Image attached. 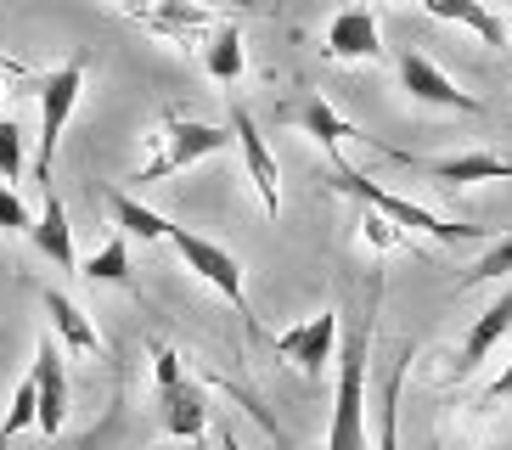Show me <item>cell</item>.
<instances>
[{"label":"cell","instance_id":"12","mask_svg":"<svg viewBox=\"0 0 512 450\" xmlns=\"http://www.w3.org/2000/svg\"><path fill=\"white\" fill-rule=\"evenodd\" d=\"M327 57H332V62H377V57H383V40H377L372 6H349V12L332 17Z\"/></svg>","mask_w":512,"mask_h":450},{"label":"cell","instance_id":"27","mask_svg":"<svg viewBox=\"0 0 512 450\" xmlns=\"http://www.w3.org/2000/svg\"><path fill=\"white\" fill-rule=\"evenodd\" d=\"M231 6H254V0H231Z\"/></svg>","mask_w":512,"mask_h":450},{"label":"cell","instance_id":"19","mask_svg":"<svg viewBox=\"0 0 512 450\" xmlns=\"http://www.w3.org/2000/svg\"><path fill=\"white\" fill-rule=\"evenodd\" d=\"M203 68H209V79H220V85H237L242 79V34H237V23H214L209 51H203Z\"/></svg>","mask_w":512,"mask_h":450},{"label":"cell","instance_id":"5","mask_svg":"<svg viewBox=\"0 0 512 450\" xmlns=\"http://www.w3.org/2000/svg\"><path fill=\"white\" fill-rule=\"evenodd\" d=\"M85 68H91V57L79 51V57L62 62L57 74L40 79V164H34V180H46V186H51L57 141H62V130H68V113L79 107V90H85Z\"/></svg>","mask_w":512,"mask_h":450},{"label":"cell","instance_id":"28","mask_svg":"<svg viewBox=\"0 0 512 450\" xmlns=\"http://www.w3.org/2000/svg\"><path fill=\"white\" fill-rule=\"evenodd\" d=\"M366 6H377V0H366Z\"/></svg>","mask_w":512,"mask_h":450},{"label":"cell","instance_id":"21","mask_svg":"<svg viewBox=\"0 0 512 450\" xmlns=\"http://www.w3.org/2000/svg\"><path fill=\"white\" fill-rule=\"evenodd\" d=\"M34 422H40V389H34V377H23L17 394H12V411H6V422H0V445L17 439L23 428H34Z\"/></svg>","mask_w":512,"mask_h":450},{"label":"cell","instance_id":"2","mask_svg":"<svg viewBox=\"0 0 512 450\" xmlns=\"http://www.w3.org/2000/svg\"><path fill=\"white\" fill-rule=\"evenodd\" d=\"M332 192L355 197V203H366L372 214H383V220H400L406 231H417V237H434V242H484V237H490V225H445L439 214L417 209V203H406V197H394L389 186L366 180L361 169H349L344 158H332Z\"/></svg>","mask_w":512,"mask_h":450},{"label":"cell","instance_id":"4","mask_svg":"<svg viewBox=\"0 0 512 450\" xmlns=\"http://www.w3.org/2000/svg\"><path fill=\"white\" fill-rule=\"evenodd\" d=\"M237 135H226L220 124H197V119H181V113H169L164 119V135H158V152H152V164L136 169V180H164V175H181L186 164H203L214 152H226Z\"/></svg>","mask_w":512,"mask_h":450},{"label":"cell","instance_id":"14","mask_svg":"<svg viewBox=\"0 0 512 450\" xmlns=\"http://www.w3.org/2000/svg\"><path fill=\"white\" fill-rule=\"evenodd\" d=\"M507 332H512V287H507V293H501L496 304H490V310L479 315V321H473V332H467L462 355H456V377L479 372V360L490 355V349H496L501 338H507Z\"/></svg>","mask_w":512,"mask_h":450},{"label":"cell","instance_id":"9","mask_svg":"<svg viewBox=\"0 0 512 450\" xmlns=\"http://www.w3.org/2000/svg\"><path fill=\"white\" fill-rule=\"evenodd\" d=\"M394 164L417 169L428 180H445V186H467V180H512V158H496V152H456V158H411V152L383 147Z\"/></svg>","mask_w":512,"mask_h":450},{"label":"cell","instance_id":"8","mask_svg":"<svg viewBox=\"0 0 512 450\" xmlns=\"http://www.w3.org/2000/svg\"><path fill=\"white\" fill-rule=\"evenodd\" d=\"M400 90L422 107H445V113H479V96L451 85V74H439L422 51H400Z\"/></svg>","mask_w":512,"mask_h":450},{"label":"cell","instance_id":"26","mask_svg":"<svg viewBox=\"0 0 512 450\" xmlns=\"http://www.w3.org/2000/svg\"><path fill=\"white\" fill-rule=\"evenodd\" d=\"M507 394H512V366L496 377V383H490V389H484V400H507Z\"/></svg>","mask_w":512,"mask_h":450},{"label":"cell","instance_id":"10","mask_svg":"<svg viewBox=\"0 0 512 450\" xmlns=\"http://www.w3.org/2000/svg\"><path fill=\"white\" fill-rule=\"evenodd\" d=\"M34 389H40V434H62L68 422V372H62V349L57 338L34 344Z\"/></svg>","mask_w":512,"mask_h":450},{"label":"cell","instance_id":"1","mask_svg":"<svg viewBox=\"0 0 512 450\" xmlns=\"http://www.w3.org/2000/svg\"><path fill=\"white\" fill-rule=\"evenodd\" d=\"M383 304V276H366V304H349V332L338 355V400H332L327 450H366V360H372V315Z\"/></svg>","mask_w":512,"mask_h":450},{"label":"cell","instance_id":"22","mask_svg":"<svg viewBox=\"0 0 512 450\" xmlns=\"http://www.w3.org/2000/svg\"><path fill=\"white\" fill-rule=\"evenodd\" d=\"M417 355V344H400L394 355V377H389V400H383V450H400V417H394V405H400V383H406V366Z\"/></svg>","mask_w":512,"mask_h":450},{"label":"cell","instance_id":"7","mask_svg":"<svg viewBox=\"0 0 512 450\" xmlns=\"http://www.w3.org/2000/svg\"><path fill=\"white\" fill-rule=\"evenodd\" d=\"M276 355L293 360L304 377H321L332 360H338V310H321V315H310L304 327L282 332V338H276Z\"/></svg>","mask_w":512,"mask_h":450},{"label":"cell","instance_id":"17","mask_svg":"<svg viewBox=\"0 0 512 450\" xmlns=\"http://www.w3.org/2000/svg\"><path fill=\"white\" fill-rule=\"evenodd\" d=\"M46 315H51V327L62 332V344H68V349H79V355H102V338H96V327L85 321V310H79L68 293L46 287Z\"/></svg>","mask_w":512,"mask_h":450},{"label":"cell","instance_id":"13","mask_svg":"<svg viewBox=\"0 0 512 450\" xmlns=\"http://www.w3.org/2000/svg\"><path fill=\"white\" fill-rule=\"evenodd\" d=\"M34 248L51 259L57 270H79V254H74V225H68V209H62V197L46 186V209H40V220H34Z\"/></svg>","mask_w":512,"mask_h":450},{"label":"cell","instance_id":"16","mask_svg":"<svg viewBox=\"0 0 512 450\" xmlns=\"http://www.w3.org/2000/svg\"><path fill=\"white\" fill-rule=\"evenodd\" d=\"M422 12L439 17V23H462V29H473L484 45L507 51V23H501L496 12H484L479 0H422Z\"/></svg>","mask_w":512,"mask_h":450},{"label":"cell","instance_id":"3","mask_svg":"<svg viewBox=\"0 0 512 450\" xmlns=\"http://www.w3.org/2000/svg\"><path fill=\"white\" fill-rule=\"evenodd\" d=\"M169 248L186 259V270H197V276H203V282H209L214 293H220V299L242 315V327L259 332L254 310H248V293H242V265H237V254H231V248H220V242H209V237H197V231H186V225H169Z\"/></svg>","mask_w":512,"mask_h":450},{"label":"cell","instance_id":"18","mask_svg":"<svg viewBox=\"0 0 512 450\" xmlns=\"http://www.w3.org/2000/svg\"><path fill=\"white\" fill-rule=\"evenodd\" d=\"M107 214H113V225H119L124 237H141V242H169V220H164L158 209H147V203H136V197L107 192Z\"/></svg>","mask_w":512,"mask_h":450},{"label":"cell","instance_id":"24","mask_svg":"<svg viewBox=\"0 0 512 450\" xmlns=\"http://www.w3.org/2000/svg\"><path fill=\"white\" fill-rule=\"evenodd\" d=\"M23 175V124L0 113V180Z\"/></svg>","mask_w":512,"mask_h":450},{"label":"cell","instance_id":"15","mask_svg":"<svg viewBox=\"0 0 512 450\" xmlns=\"http://www.w3.org/2000/svg\"><path fill=\"white\" fill-rule=\"evenodd\" d=\"M282 119L304 124V135H316V141L332 152V158H338V141H344V135H349V141H361V130H355L349 119H338V113L327 107V96H321V90H304V102H299V107H287Z\"/></svg>","mask_w":512,"mask_h":450},{"label":"cell","instance_id":"6","mask_svg":"<svg viewBox=\"0 0 512 450\" xmlns=\"http://www.w3.org/2000/svg\"><path fill=\"white\" fill-rule=\"evenodd\" d=\"M152 360H158V400H164V434L169 439H192V445H203V428H209V400H203V389H197L192 377H186L181 355L175 349H152Z\"/></svg>","mask_w":512,"mask_h":450},{"label":"cell","instance_id":"23","mask_svg":"<svg viewBox=\"0 0 512 450\" xmlns=\"http://www.w3.org/2000/svg\"><path fill=\"white\" fill-rule=\"evenodd\" d=\"M496 276H512V231L496 242V248H484V259H479L473 270H467V276H462L456 287H479V282H496Z\"/></svg>","mask_w":512,"mask_h":450},{"label":"cell","instance_id":"20","mask_svg":"<svg viewBox=\"0 0 512 450\" xmlns=\"http://www.w3.org/2000/svg\"><path fill=\"white\" fill-rule=\"evenodd\" d=\"M79 276H85V282H130V237H124V231L107 237L102 248L79 265Z\"/></svg>","mask_w":512,"mask_h":450},{"label":"cell","instance_id":"11","mask_svg":"<svg viewBox=\"0 0 512 450\" xmlns=\"http://www.w3.org/2000/svg\"><path fill=\"white\" fill-rule=\"evenodd\" d=\"M231 135H237V147H242V164H248V175H254V186H259V203H265V214H282V186H276V158H271V147L259 141V124H254V113L248 107H231Z\"/></svg>","mask_w":512,"mask_h":450},{"label":"cell","instance_id":"25","mask_svg":"<svg viewBox=\"0 0 512 450\" xmlns=\"http://www.w3.org/2000/svg\"><path fill=\"white\" fill-rule=\"evenodd\" d=\"M0 231H6V237H29V231H34L29 203H23V197L6 186V180H0Z\"/></svg>","mask_w":512,"mask_h":450}]
</instances>
